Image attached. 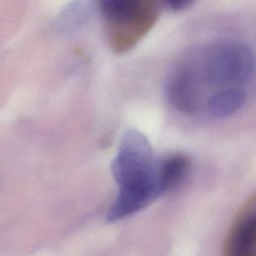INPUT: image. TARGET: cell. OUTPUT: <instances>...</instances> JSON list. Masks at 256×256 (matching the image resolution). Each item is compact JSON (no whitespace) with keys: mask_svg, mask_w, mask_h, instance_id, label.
<instances>
[{"mask_svg":"<svg viewBox=\"0 0 256 256\" xmlns=\"http://www.w3.org/2000/svg\"><path fill=\"white\" fill-rule=\"evenodd\" d=\"M155 160L148 139L137 130H128L120 140L111 171L119 192L149 204L158 197L153 170Z\"/></svg>","mask_w":256,"mask_h":256,"instance_id":"cell-1","label":"cell"},{"mask_svg":"<svg viewBox=\"0 0 256 256\" xmlns=\"http://www.w3.org/2000/svg\"><path fill=\"white\" fill-rule=\"evenodd\" d=\"M254 59L251 50L240 43L226 44L217 49L205 67L206 79L213 85L236 87L252 75Z\"/></svg>","mask_w":256,"mask_h":256,"instance_id":"cell-2","label":"cell"},{"mask_svg":"<svg viewBox=\"0 0 256 256\" xmlns=\"http://www.w3.org/2000/svg\"><path fill=\"white\" fill-rule=\"evenodd\" d=\"M166 94L171 104L183 113H193L197 109V82L194 74L187 69H179L170 76Z\"/></svg>","mask_w":256,"mask_h":256,"instance_id":"cell-3","label":"cell"},{"mask_svg":"<svg viewBox=\"0 0 256 256\" xmlns=\"http://www.w3.org/2000/svg\"><path fill=\"white\" fill-rule=\"evenodd\" d=\"M189 162L182 155H170L154 163L153 181L158 197L178 185L188 171Z\"/></svg>","mask_w":256,"mask_h":256,"instance_id":"cell-4","label":"cell"},{"mask_svg":"<svg viewBox=\"0 0 256 256\" xmlns=\"http://www.w3.org/2000/svg\"><path fill=\"white\" fill-rule=\"evenodd\" d=\"M246 101V93L238 87H224L207 101V111L212 117L223 118L238 111Z\"/></svg>","mask_w":256,"mask_h":256,"instance_id":"cell-5","label":"cell"},{"mask_svg":"<svg viewBox=\"0 0 256 256\" xmlns=\"http://www.w3.org/2000/svg\"><path fill=\"white\" fill-rule=\"evenodd\" d=\"M256 240V214L253 209L239 221L233 232L230 256H254Z\"/></svg>","mask_w":256,"mask_h":256,"instance_id":"cell-6","label":"cell"},{"mask_svg":"<svg viewBox=\"0 0 256 256\" xmlns=\"http://www.w3.org/2000/svg\"><path fill=\"white\" fill-rule=\"evenodd\" d=\"M142 0H100L101 10L107 18L115 22H128L141 9Z\"/></svg>","mask_w":256,"mask_h":256,"instance_id":"cell-7","label":"cell"},{"mask_svg":"<svg viewBox=\"0 0 256 256\" xmlns=\"http://www.w3.org/2000/svg\"><path fill=\"white\" fill-rule=\"evenodd\" d=\"M165 5L172 10H183L191 5L193 0H163Z\"/></svg>","mask_w":256,"mask_h":256,"instance_id":"cell-8","label":"cell"}]
</instances>
